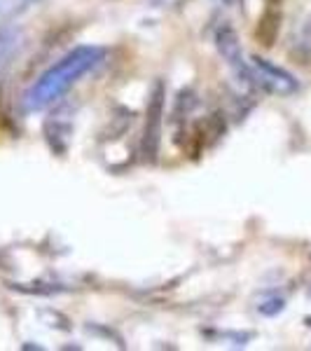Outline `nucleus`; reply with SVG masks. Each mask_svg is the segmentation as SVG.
<instances>
[{
  "label": "nucleus",
  "instance_id": "obj_1",
  "mask_svg": "<svg viewBox=\"0 0 311 351\" xmlns=\"http://www.w3.org/2000/svg\"><path fill=\"white\" fill-rule=\"evenodd\" d=\"M105 49L103 47H75L71 49L66 56H61L59 61L47 68L36 82L33 87L28 89L24 96V108L28 112L36 110H45L49 106L59 104L61 96H64L68 89L73 87L82 75H87L92 68H96L103 61Z\"/></svg>",
  "mask_w": 311,
  "mask_h": 351
},
{
  "label": "nucleus",
  "instance_id": "obj_2",
  "mask_svg": "<svg viewBox=\"0 0 311 351\" xmlns=\"http://www.w3.org/2000/svg\"><path fill=\"white\" fill-rule=\"evenodd\" d=\"M164 106H166V87H164L162 80H155L148 94V104H145V127L143 138H140V155L148 164H155L157 157H160Z\"/></svg>",
  "mask_w": 311,
  "mask_h": 351
},
{
  "label": "nucleus",
  "instance_id": "obj_3",
  "mask_svg": "<svg viewBox=\"0 0 311 351\" xmlns=\"http://www.w3.org/2000/svg\"><path fill=\"white\" fill-rule=\"evenodd\" d=\"M216 47H218V54L223 56V61L232 68V73L236 75V80H239L241 84H246L248 89H258L256 71H253V66L244 59V49H241L239 36H236V31L229 24L218 26Z\"/></svg>",
  "mask_w": 311,
  "mask_h": 351
},
{
  "label": "nucleus",
  "instance_id": "obj_4",
  "mask_svg": "<svg viewBox=\"0 0 311 351\" xmlns=\"http://www.w3.org/2000/svg\"><path fill=\"white\" fill-rule=\"evenodd\" d=\"M253 71H256V80L260 92H269V94H295L299 89V82L295 80L293 73H288L286 68L274 66L271 61H267L264 56H253Z\"/></svg>",
  "mask_w": 311,
  "mask_h": 351
},
{
  "label": "nucleus",
  "instance_id": "obj_5",
  "mask_svg": "<svg viewBox=\"0 0 311 351\" xmlns=\"http://www.w3.org/2000/svg\"><path fill=\"white\" fill-rule=\"evenodd\" d=\"M281 21H284V10H281V0H267L262 14L256 26V40L262 47H274L276 38L281 33Z\"/></svg>",
  "mask_w": 311,
  "mask_h": 351
},
{
  "label": "nucleus",
  "instance_id": "obj_6",
  "mask_svg": "<svg viewBox=\"0 0 311 351\" xmlns=\"http://www.w3.org/2000/svg\"><path fill=\"white\" fill-rule=\"evenodd\" d=\"M290 56L293 61L302 66H309L311 64V14L304 16L299 21V26L295 28L290 38Z\"/></svg>",
  "mask_w": 311,
  "mask_h": 351
},
{
  "label": "nucleus",
  "instance_id": "obj_7",
  "mask_svg": "<svg viewBox=\"0 0 311 351\" xmlns=\"http://www.w3.org/2000/svg\"><path fill=\"white\" fill-rule=\"evenodd\" d=\"M197 106V94L192 89H180L178 96H176V106H173V112H171V120L173 122H180L190 115L192 108Z\"/></svg>",
  "mask_w": 311,
  "mask_h": 351
},
{
  "label": "nucleus",
  "instance_id": "obj_8",
  "mask_svg": "<svg viewBox=\"0 0 311 351\" xmlns=\"http://www.w3.org/2000/svg\"><path fill=\"white\" fill-rule=\"evenodd\" d=\"M286 309V300L281 295H269L258 304V311L262 316H279Z\"/></svg>",
  "mask_w": 311,
  "mask_h": 351
},
{
  "label": "nucleus",
  "instance_id": "obj_9",
  "mask_svg": "<svg viewBox=\"0 0 311 351\" xmlns=\"http://www.w3.org/2000/svg\"><path fill=\"white\" fill-rule=\"evenodd\" d=\"M155 8H171V5H178L180 0H150Z\"/></svg>",
  "mask_w": 311,
  "mask_h": 351
},
{
  "label": "nucleus",
  "instance_id": "obj_10",
  "mask_svg": "<svg viewBox=\"0 0 311 351\" xmlns=\"http://www.w3.org/2000/svg\"><path fill=\"white\" fill-rule=\"evenodd\" d=\"M216 3H220V5H225V8H234V5H239L241 0H216Z\"/></svg>",
  "mask_w": 311,
  "mask_h": 351
},
{
  "label": "nucleus",
  "instance_id": "obj_11",
  "mask_svg": "<svg viewBox=\"0 0 311 351\" xmlns=\"http://www.w3.org/2000/svg\"><path fill=\"white\" fill-rule=\"evenodd\" d=\"M24 3H38V0H24Z\"/></svg>",
  "mask_w": 311,
  "mask_h": 351
}]
</instances>
